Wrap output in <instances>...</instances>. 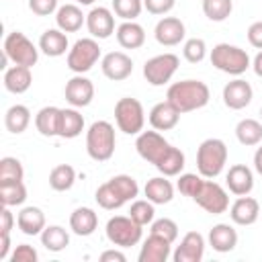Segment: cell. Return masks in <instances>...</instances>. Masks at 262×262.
<instances>
[{
	"mask_svg": "<svg viewBox=\"0 0 262 262\" xmlns=\"http://www.w3.org/2000/svg\"><path fill=\"white\" fill-rule=\"evenodd\" d=\"M106 237L113 246H119V248H131V246H137L141 242V235H143V229L139 223H135L129 215H115L106 221Z\"/></svg>",
	"mask_w": 262,
	"mask_h": 262,
	"instance_id": "6",
	"label": "cell"
},
{
	"mask_svg": "<svg viewBox=\"0 0 262 262\" xmlns=\"http://www.w3.org/2000/svg\"><path fill=\"white\" fill-rule=\"evenodd\" d=\"M252 70H254V74L258 76V78H262V49L256 53V57L252 59Z\"/></svg>",
	"mask_w": 262,
	"mask_h": 262,
	"instance_id": "54",
	"label": "cell"
},
{
	"mask_svg": "<svg viewBox=\"0 0 262 262\" xmlns=\"http://www.w3.org/2000/svg\"><path fill=\"white\" fill-rule=\"evenodd\" d=\"M76 2H78V4H84V6H88V4H92L94 0H76Z\"/></svg>",
	"mask_w": 262,
	"mask_h": 262,
	"instance_id": "56",
	"label": "cell"
},
{
	"mask_svg": "<svg viewBox=\"0 0 262 262\" xmlns=\"http://www.w3.org/2000/svg\"><path fill=\"white\" fill-rule=\"evenodd\" d=\"M41 244L49 252H61L70 246V233L61 225H47L41 231Z\"/></svg>",
	"mask_w": 262,
	"mask_h": 262,
	"instance_id": "33",
	"label": "cell"
},
{
	"mask_svg": "<svg viewBox=\"0 0 262 262\" xmlns=\"http://www.w3.org/2000/svg\"><path fill=\"white\" fill-rule=\"evenodd\" d=\"M115 33H117V41L123 49H139L145 43V31L135 20H123Z\"/></svg>",
	"mask_w": 262,
	"mask_h": 262,
	"instance_id": "26",
	"label": "cell"
},
{
	"mask_svg": "<svg viewBox=\"0 0 262 262\" xmlns=\"http://www.w3.org/2000/svg\"><path fill=\"white\" fill-rule=\"evenodd\" d=\"M170 147H172V143H168L164 139V135H160V131H156V129L154 131H141L135 139L137 154L154 166H158L164 160V156L168 154Z\"/></svg>",
	"mask_w": 262,
	"mask_h": 262,
	"instance_id": "11",
	"label": "cell"
},
{
	"mask_svg": "<svg viewBox=\"0 0 262 262\" xmlns=\"http://www.w3.org/2000/svg\"><path fill=\"white\" fill-rule=\"evenodd\" d=\"M115 121L119 131L127 135H139L145 125V111L137 98L123 96L115 104Z\"/></svg>",
	"mask_w": 262,
	"mask_h": 262,
	"instance_id": "5",
	"label": "cell"
},
{
	"mask_svg": "<svg viewBox=\"0 0 262 262\" xmlns=\"http://www.w3.org/2000/svg\"><path fill=\"white\" fill-rule=\"evenodd\" d=\"M39 260V254L33 246L29 244H20L14 248V252L10 254V262H37Z\"/></svg>",
	"mask_w": 262,
	"mask_h": 262,
	"instance_id": "47",
	"label": "cell"
},
{
	"mask_svg": "<svg viewBox=\"0 0 262 262\" xmlns=\"http://www.w3.org/2000/svg\"><path fill=\"white\" fill-rule=\"evenodd\" d=\"M33 84V76H31V68L27 66H12L6 68L4 72V88L12 94H23L31 88Z\"/></svg>",
	"mask_w": 262,
	"mask_h": 262,
	"instance_id": "29",
	"label": "cell"
},
{
	"mask_svg": "<svg viewBox=\"0 0 262 262\" xmlns=\"http://www.w3.org/2000/svg\"><path fill=\"white\" fill-rule=\"evenodd\" d=\"M55 25L63 33H76L82 29V25H86V14L76 4H63L55 12Z\"/></svg>",
	"mask_w": 262,
	"mask_h": 262,
	"instance_id": "23",
	"label": "cell"
},
{
	"mask_svg": "<svg viewBox=\"0 0 262 262\" xmlns=\"http://www.w3.org/2000/svg\"><path fill=\"white\" fill-rule=\"evenodd\" d=\"M192 201L201 209L211 213V215H221V213H225L229 209V194H227V190L221 184L213 182V180H205L201 190L196 192V196Z\"/></svg>",
	"mask_w": 262,
	"mask_h": 262,
	"instance_id": "10",
	"label": "cell"
},
{
	"mask_svg": "<svg viewBox=\"0 0 262 262\" xmlns=\"http://www.w3.org/2000/svg\"><path fill=\"white\" fill-rule=\"evenodd\" d=\"M260 117H262V106H260Z\"/></svg>",
	"mask_w": 262,
	"mask_h": 262,
	"instance_id": "57",
	"label": "cell"
},
{
	"mask_svg": "<svg viewBox=\"0 0 262 262\" xmlns=\"http://www.w3.org/2000/svg\"><path fill=\"white\" fill-rule=\"evenodd\" d=\"M252 96H254V90H252L250 82H246L242 78H235L223 86V102L231 111L246 108L252 102Z\"/></svg>",
	"mask_w": 262,
	"mask_h": 262,
	"instance_id": "16",
	"label": "cell"
},
{
	"mask_svg": "<svg viewBox=\"0 0 262 262\" xmlns=\"http://www.w3.org/2000/svg\"><path fill=\"white\" fill-rule=\"evenodd\" d=\"M76 182V170L70 164H59L49 172V186L57 192H66Z\"/></svg>",
	"mask_w": 262,
	"mask_h": 262,
	"instance_id": "35",
	"label": "cell"
},
{
	"mask_svg": "<svg viewBox=\"0 0 262 262\" xmlns=\"http://www.w3.org/2000/svg\"><path fill=\"white\" fill-rule=\"evenodd\" d=\"M16 225L25 235H41L45 225V213L39 207H23L16 215Z\"/></svg>",
	"mask_w": 262,
	"mask_h": 262,
	"instance_id": "24",
	"label": "cell"
},
{
	"mask_svg": "<svg viewBox=\"0 0 262 262\" xmlns=\"http://www.w3.org/2000/svg\"><path fill=\"white\" fill-rule=\"evenodd\" d=\"M231 10H233L231 0H203V12L213 23L225 20L231 14Z\"/></svg>",
	"mask_w": 262,
	"mask_h": 262,
	"instance_id": "39",
	"label": "cell"
},
{
	"mask_svg": "<svg viewBox=\"0 0 262 262\" xmlns=\"http://www.w3.org/2000/svg\"><path fill=\"white\" fill-rule=\"evenodd\" d=\"M125 254L119 250H104L100 254V262H125Z\"/></svg>",
	"mask_w": 262,
	"mask_h": 262,
	"instance_id": "52",
	"label": "cell"
},
{
	"mask_svg": "<svg viewBox=\"0 0 262 262\" xmlns=\"http://www.w3.org/2000/svg\"><path fill=\"white\" fill-rule=\"evenodd\" d=\"M96 227H98V215L90 207H78L70 215V229L76 235L88 237V235H92L96 231Z\"/></svg>",
	"mask_w": 262,
	"mask_h": 262,
	"instance_id": "25",
	"label": "cell"
},
{
	"mask_svg": "<svg viewBox=\"0 0 262 262\" xmlns=\"http://www.w3.org/2000/svg\"><path fill=\"white\" fill-rule=\"evenodd\" d=\"M182 55L188 63H201L207 55V43L201 37H190L182 45Z\"/></svg>",
	"mask_w": 262,
	"mask_h": 262,
	"instance_id": "43",
	"label": "cell"
},
{
	"mask_svg": "<svg viewBox=\"0 0 262 262\" xmlns=\"http://www.w3.org/2000/svg\"><path fill=\"white\" fill-rule=\"evenodd\" d=\"M178 66H180V59L174 53L154 55L143 63V78L151 86H164V84H168L172 80V76L176 74Z\"/></svg>",
	"mask_w": 262,
	"mask_h": 262,
	"instance_id": "9",
	"label": "cell"
},
{
	"mask_svg": "<svg viewBox=\"0 0 262 262\" xmlns=\"http://www.w3.org/2000/svg\"><path fill=\"white\" fill-rule=\"evenodd\" d=\"M248 41L252 47L262 49V20H256L248 27Z\"/></svg>",
	"mask_w": 262,
	"mask_h": 262,
	"instance_id": "50",
	"label": "cell"
},
{
	"mask_svg": "<svg viewBox=\"0 0 262 262\" xmlns=\"http://www.w3.org/2000/svg\"><path fill=\"white\" fill-rule=\"evenodd\" d=\"M29 123H31V111H29L25 104H12V106L6 111V115H4V125H6V129H8L10 133H14V135L27 131Z\"/></svg>",
	"mask_w": 262,
	"mask_h": 262,
	"instance_id": "32",
	"label": "cell"
},
{
	"mask_svg": "<svg viewBox=\"0 0 262 262\" xmlns=\"http://www.w3.org/2000/svg\"><path fill=\"white\" fill-rule=\"evenodd\" d=\"M209 246L219 254H227L237 246V231L229 223H217L209 231Z\"/></svg>",
	"mask_w": 262,
	"mask_h": 262,
	"instance_id": "21",
	"label": "cell"
},
{
	"mask_svg": "<svg viewBox=\"0 0 262 262\" xmlns=\"http://www.w3.org/2000/svg\"><path fill=\"white\" fill-rule=\"evenodd\" d=\"M184 162H186V158H184V154H182V149L180 147H170L168 149V154L164 156V160L156 166L158 168V172L162 174V176H178L182 170H184Z\"/></svg>",
	"mask_w": 262,
	"mask_h": 262,
	"instance_id": "36",
	"label": "cell"
},
{
	"mask_svg": "<svg viewBox=\"0 0 262 262\" xmlns=\"http://www.w3.org/2000/svg\"><path fill=\"white\" fill-rule=\"evenodd\" d=\"M86 29L94 39H108L115 29V14L104 6H94L86 14Z\"/></svg>",
	"mask_w": 262,
	"mask_h": 262,
	"instance_id": "12",
	"label": "cell"
},
{
	"mask_svg": "<svg viewBox=\"0 0 262 262\" xmlns=\"http://www.w3.org/2000/svg\"><path fill=\"white\" fill-rule=\"evenodd\" d=\"M205 256V237L199 231H188L174 250V262H201Z\"/></svg>",
	"mask_w": 262,
	"mask_h": 262,
	"instance_id": "17",
	"label": "cell"
},
{
	"mask_svg": "<svg viewBox=\"0 0 262 262\" xmlns=\"http://www.w3.org/2000/svg\"><path fill=\"white\" fill-rule=\"evenodd\" d=\"M143 10V0H113V12L123 20H135Z\"/></svg>",
	"mask_w": 262,
	"mask_h": 262,
	"instance_id": "44",
	"label": "cell"
},
{
	"mask_svg": "<svg viewBox=\"0 0 262 262\" xmlns=\"http://www.w3.org/2000/svg\"><path fill=\"white\" fill-rule=\"evenodd\" d=\"M100 68H102V74L113 80V82H121V80H127L133 72V59L123 53V51H111L102 57L100 61Z\"/></svg>",
	"mask_w": 262,
	"mask_h": 262,
	"instance_id": "15",
	"label": "cell"
},
{
	"mask_svg": "<svg viewBox=\"0 0 262 262\" xmlns=\"http://www.w3.org/2000/svg\"><path fill=\"white\" fill-rule=\"evenodd\" d=\"M180 115H182V113H180L172 102L164 100V102H158V104L151 106L147 119H149V125H151L156 131H170V129H174V127L178 125Z\"/></svg>",
	"mask_w": 262,
	"mask_h": 262,
	"instance_id": "19",
	"label": "cell"
},
{
	"mask_svg": "<svg viewBox=\"0 0 262 262\" xmlns=\"http://www.w3.org/2000/svg\"><path fill=\"white\" fill-rule=\"evenodd\" d=\"M176 6V0H143V8L149 14H166Z\"/></svg>",
	"mask_w": 262,
	"mask_h": 262,
	"instance_id": "49",
	"label": "cell"
},
{
	"mask_svg": "<svg viewBox=\"0 0 262 262\" xmlns=\"http://www.w3.org/2000/svg\"><path fill=\"white\" fill-rule=\"evenodd\" d=\"M211 98V90L201 80H180L170 84L166 92V100L172 102L180 113H190L207 106Z\"/></svg>",
	"mask_w": 262,
	"mask_h": 262,
	"instance_id": "1",
	"label": "cell"
},
{
	"mask_svg": "<svg viewBox=\"0 0 262 262\" xmlns=\"http://www.w3.org/2000/svg\"><path fill=\"white\" fill-rule=\"evenodd\" d=\"M23 176H25V170H23V164L16 158L6 156V158L0 160V184L23 180Z\"/></svg>",
	"mask_w": 262,
	"mask_h": 262,
	"instance_id": "41",
	"label": "cell"
},
{
	"mask_svg": "<svg viewBox=\"0 0 262 262\" xmlns=\"http://www.w3.org/2000/svg\"><path fill=\"white\" fill-rule=\"evenodd\" d=\"M129 217H131L135 223H139L141 227L147 225V223H151L154 217H156L154 203L147 201V199H145V201H133L131 207H129Z\"/></svg>",
	"mask_w": 262,
	"mask_h": 262,
	"instance_id": "42",
	"label": "cell"
},
{
	"mask_svg": "<svg viewBox=\"0 0 262 262\" xmlns=\"http://www.w3.org/2000/svg\"><path fill=\"white\" fill-rule=\"evenodd\" d=\"M10 252V233H0V260H6Z\"/></svg>",
	"mask_w": 262,
	"mask_h": 262,
	"instance_id": "53",
	"label": "cell"
},
{
	"mask_svg": "<svg viewBox=\"0 0 262 262\" xmlns=\"http://www.w3.org/2000/svg\"><path fill=\"white\" fill-rule=\"evenodd\" d=\"M59 113H61V108H57V106H43L35 115V127L43 137H57Z\"/></svg>",
	"mask_w": 262,
	"mask_h": 262,
	"instance_id": "31",
	"label": "cell"
},
{
	"mask_svg": "<svg viewBox=\"0 0 262 262\" xmlns=\"http://www.w3.org/2000/svg\"><path fill=\"white\" fill-rule=\"evenodd\" d=\"M100 57V47L94 37H84L78 39L72 49L68 51V68L74 74H86L92 70V66Z\"/></svg>",
	"mask_w": 262,
	"mask_h": 262,
	"instance_id": "8",
	"label": "cell"
},
{
	"mask_svg": "<svg viewBox=\"0 0 262 262\" xmlns=\"http://www.w3.org/2000/svg\"><path fill=\"white\" fill-rule=\"evenodd\" d=\"M14 225V215L10 213V207H4L0 209V233H10Z\"/></svg>",
	"mask_w": 262,
	"mask_h": 262,
	"instance_id": "51",
	"label": "cell"
},
{
	"mask_svg": "<svg viewBox=\"0 0 262 262\" xmlns=\"http://www.w3.org/2000/svg\"><path fill=\"white\" fill-rule=\"evenodd\" d=\"M172 254V244L160 235L149 233L139 252V262H166Z\"/></svg>",
	"mask_w": 262,
	"mask_h": 262,
	"instance_id": "22",
	"label": "cell"
},
{
	"mask_svg": "<svg viewBox=\"0 0 262 262\" xmlns=\"http://www.w3.org/2000/svg\"><path fill=\"white\" fill-rule=\"evenodd\" d=\"M254 170L262 176V147H258L254 154Z\"/></svg>",
	"mask_w": 262,
	"mask_h": 262,
	"instance_id": "55",
	"label": "cell"
},
{
	"mask_svg": "<svg viewBox=\"0 0 262 262\" xmlns=\"http://www.w3.org/2000/svg\"><path fill=\"white\" fill-rule=\"evenodd\" d=\"M94 199H96V203H98L102 209H106V211H115V209H121V207L125 205V201L117 194V190L111 186V182H108V180L96 188Z\"/></svg>",
	"mask_w": 262,
	"mask_h": 262,
	"instance_id": "40",
	"label": "cell"
},
{
	"mask_svg": "<svg viewBox=\"0 0 262 262\" xmlns=\"http://www.w3.org/2000/svg\"><path fill=\"white\" fill-rule=\"evenodd\" d=\"M149 233L160 235V237L168 239L170 244H174L176 237H178V225H176V221H172V219H168V217L154 219V221H151V229H149Z\"/></svg>",
	"mask_w": 262,
	"mask_h": 262,
	"instance_id": "46",
	"label": "cell"
},
{
	"mask_svg": "<svg viewBox=\"0 0 262 262\" xmlns=\"http://www.w3.org/2000/svg\"><path fill=\"white\" fill-rule=\"evenodd\" d=\"M4 55L14 63V66H27L33 68L39 59V49L33 45V41L20 33V31H12L6 35L4 39Z\"/></svg>",
	"mask_w": 262,
	"mask_h": 262,
	"instance_id": "7",
	"label": "cell"
},
{
	"mask_svg": "<svg viewBox=\"0 0 262 262\" xmlns=\"http://www.w3.org/2000/svg\"><path fill=\"white\" fill-rule=\"evenodd\" d=\"M225 184L237 196L250 194L254 188V174L246 164H233L225 176Z\"/></svg>",
	"mask_w": 262,
	"mask_h": 262,
	"instance_id": "20",
	"label": "cell"
},
{
	"mask_svg": "<svg viewBox=\"0 0 262 262\" xmlns=\"http://www.w3.org/2000/svg\"><path fill=\"white\" fill-rule=\"evenodd\" d=\"M84 131V117L78 113L76 106L72 108H61L59 113V129L57 137L61 139H74Z\"/></svg>",
	"mask_w": 262,
	"mask_h": 262,
	"instance_id": "30",
	"label": "cell"
},
{
	"mask_svg": "<svg viewBox=\"0 0 262 262\" xmlns=\"http://www.w3.org/2000/svg\"><path fill=\"white\" fill-rule=\"evenodd\" d=\"M108 182H111V186L117 190V194H119L125 203L133 201V199L139 194V184H137V180H135L133 176H129V174H117V176H113Z\"/></svg>",
	"mask_w": 262,
	"mask_h": 262,
	"instance_id": "38",
	"label": "cell"
},
{
	"mask_svg": "<svg viewBox=\"0 0 262 262\" xmlns=\"http://www.w3.org/2000/svg\"><path fill=\"white\" fill-rule=\"evenodd\" d=\"M203 182H205V180H203V176H201V174H192V172H186V174H178V182H176V188L180 190V194L194 199V196H196V192L201 190Z\"/></svg>",
	"mask_w": 262,
	"mask_h": 262,
	"instance_id": "45",
	"label": "cell"
},
{
	"mask_svg": "<svg viewBox=\"0 0 262 262\" xmlns=\"http://www.w3.org/2000/svg\"><path fill=\"white\" fill-rule=\"evenodd\" d=\"M27 201V186L23 180L0 184V203L4 207H16Z\"/></svg>",
	"mask_w": 262,
	"mask_h": 262,
	"instance_id": "37",
	"label": "cell"
},
{
	"mask_svg": "<svg viewBox=\"0 0 262 262\" xmlns=\"http://www.w3.org/2000/svg\"><path fill=\"white\" fill-rule=\"evenodd\" d=\"M229 217L235 225H252L260 217V203L254 196H237L229 207Z\"/></svg>",
	"mask_w": 262,
	"mask_h": 262,
	"instance_id": "18",
	"label": "cell"
},
{
	"mask_svg": "<svg viewBox=\"0 0 262 262\" xmlns=\"http://www.w3.org/2000/svg\"><path fill=\"white\" fill-rule=\"evenodd\" d=\"M92 98H94V84L86 76L76 74L74 78H70L66 82V100L72 106H76V108L88 106L92 102Z\"/></svg>",
	"mask_w": 262,
	"mask_h": 262,
	"instance_id": "14",
	"label": "cell"
},
{
	"mask_svg": "<svg viewBox=\"0 0 262 262\" xmlns=\"http://www.w3.org/2000/svg\"><path fill=\"white\" fill-rule=\"evenodd\" d=\"M235 137L242 145H258L262 141V123L256 119H242L235 125Z\"/></svg>",
	"mask_w": 262,
	"mask_h": 262,
	"instance_id": "34",
	"label": "cell"
},
{
	"mask_svg": "<svg viewBox=\"0 0 262 262\" xmlns=\"http://www.w3.org/2000/svg\"><path fill=\"white\" fill-rule=\"evenodd\" d=\"M211 63L213 68L229 76H242L252 66L246 49L237 45H229V43H217L211 49Z\"/></svg>",
	"mask_w": 262,
	"mask_h": 262,
	"instance_id": "4",
	"label": "cell"
},
{
	"mask_svg": "<svg viewBox=\"0 0 262 262\" xmlns=\"http://www.w3.org/2000/svg\"><path fill=\"white\" fill-rule=\"evenodd\" d=\"M227 164V145L223 139L209 137L196 149V168L203 178H217Z\"/></svg>",
	"mask_w": 262,
	"mask_h": 262,
	"instance_id": "3",
	"label": "cell"
},
{
	"mask_svg": "<svg viewBox=\"0 0 262 262\" xmlns=\"http://www.w3.org/2000/svg\"><path fill=\"white\" fill-rule=\"evenodd\" d=\"M29 8L37 16H49L57 12V0H29Z\"/></svg>",
	"mask_w": 262,
	"mask_h": 262,
	"instance_id": "48",
	"label": "cell"
},
{
	"mask_svg": "<svg viewBox=\"0 0 262 262\" xmlns=\"http://www.w3.org/2000/svg\"><path fill=\"white\" fill-rule=\"evenodd\" d=\"M68 47H70L68 35L61 29H47L39 39V49L47 57H59L68 51Z\"/></svg>",
	"mask_w": 262,
	"mask_h": 262,
	"instance_id": "28",
	"label": "cell"
},
{
	"mask_svg": "<svg viewBox=\"0 0 262 262\" xmlns=\"http://www.w3.org/2000/svg\"><path fill=\"white\" fill-rule=\"evenodd\" d=\"M143 194L154 205H166V203H170L174 199V186L168 180V176H156V178H149L145 182Z\"/></svg>",
	"mask_w": 262,
	"mask_h": 262,
	"instance_id": "27",
	"label": "cell"
},
{
	"mask_svg": "<svg viewBox=\"0 0 262 262\" xmlns=\"http://www.w3.org/2000/svg\"><path fill=\"white\" fill-rule=\"evenodd\" d=\"M117 145L115 127L108 121H94L86 131V151L94 162H106L113 158Z\"/></svg>",
	"mask_w": 262,
	"mask_h": 262,
	"instance_id": "2",
	"label": "cell"
},
{
	"mask_svg": "<svg viewBox=\"0 0 262 262\" xmlns=\"http://www.w3.org/2000/svg\"><path fill=\"white\" fill-rule=\"evenodd\" d=\"M184 35H186V27L176 16H164V18H160L158 25H156V29H154L156 41L160 45H164V47L180 45V41H184Z\"/></svg>",
	"mask_w": 262,
	"mask_h": 262,
	"instance_id": "13",
	"label": "cell"
}]
</instances>
